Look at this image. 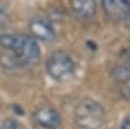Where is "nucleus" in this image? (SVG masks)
Returning <instances> with one entry per match:
<instances>
[{
  "label": "nucleus",
  "instance_id": "nucleus-1",
  "mask_svg": "<svg viewBox=\"0 0 130 129\" xmlns=\"http://www.w3.org/2000/svg\"><path fill=\"white\" fill-rule=\"evenodd\" d=\"M0 46L10 55H3L2 63L7 68H16L35 64L40 56L35 38L25 34H3Z\"/></svg>",
  "mask_w": 130,
  "mask_h": 129
},
{
  "label": "nucleus",
  "instance_id": "nucleus-2",
  "mask_svg": "<svg viewBox=\"0 0 130 129\" xmlns=\"http://www.w3.org/2000/svg\"><path fill=\"white\" fill-rule=\"evenodd\" d=\"M74 121L82 129H100L105 123V111L96 101L85 99L75 107Z\"/></svg>",
  "mask_w": 130,
  "mask_h": 129
},
{
  "label": "nucleus",
  "instance_id": "nucleus-3",
  "mask_svg": "<svg viewBox=\"0 0 130 129\" xmlns=\"http://www.w3.org/2000/svg\"><path fill=\"white\" fill-rule=\"evenodd\" d=\"M46 68L48 74L56 81L64 82L74 76L75 65L73 59L65 52H55L48 58Z\"/></svg>",
  "mask_w": 130,
  "mask_h": 129
},
{
  "label": "nucleus",
  "instance_id": "nucleus-4",
  "mask_svg": "<svg viewBox=\"0 0 130 129\" xmlns=\"http://www.w3.org/2000/svg\"><path fill=\"white\" fill-rule=\"evenodd\" d=\"M103 9L113 21L122 22L130 17V0H103Z\"/></svg>",
  "mask_w": 130,
  "mask_h": 129
},
{
  "label": "nucleus",
  "instance_id": "nucleus-5",
  "mask_svg": "<svg viewBox=\"0 0 130 129\" xmlns=\"http://www.w3.org/2000/svg\"><path fill=\"white\" fill-rule=\"evenodd\" d=\"M34 121L43 129H57L61 124V116L55 108L43 107L34 112Z\"/></svg>",
  "mask_w": 130,
  "mask_h": 129
},
{
  "label": "nucleus",
  "instance_id": "nucleus-6",
  "mask_svg": "<svg viewBox=\"0 0 130 129\" xmlns=\"http://www.w3.org/2000/svg\"><path fill=\"white\" fill-rule=\"evenodd\" d=\"M29 29L35 39L50 42L55 38V29L43 17H32L29 22Z\"/></svg>",
  "mask_w": 130,
  "mask_h": 129
},
{
  "label": "nucleus",
  "instance_id": "nucleus-7",
  "mask_svg": "<svg viewBox=\"0 0 130 129\" xmlns=\"http://www.w3.org/2000/svg\"><path fill=\"white\" fill-rule=\"evenodd\" d=\"M70 8L79 18H90L96 12L95 0H70Z\"/></svg>",
  "mask_w": 130,
  "mask_h": 129
},
{
  "label": "nucleus",
  "instance_id": "nucleus-8",
  "mask_svg": "<svg viewBox=\"0 0 130 129\" xmlns=\"http://www.w3.org/2000/svg\"><path fill=\"white\" fill-rule=\"evenodd\" d=\"M0 129H25L20 123H17L16 120H12V119H8L5 120L3 124H2V128Z\"/></svg>",
  "mask_w": 130,
  "mask_h": 129
},
{
  "label": "nucleus",
  "instance_id": "nucleus-9",
  "mask_svg": "<svg viewBox=\"0 0 130 129\" xmlns=\"http://www.w3.org/2000/svg\"><path fill=\"white\" fill-rule=\"evenodd\" d=\"M120 129H130V116H126L125 119L121 121Z\"/></svg>",
  "mask_w": 130,
  "mask_h": 129
}]
</instances>
